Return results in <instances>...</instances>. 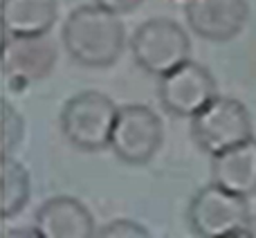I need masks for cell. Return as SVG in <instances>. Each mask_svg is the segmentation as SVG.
<instances>
[{
	"instance_id": "cell-5",
	"label": "cell",
	"mask_w": 256,
	"mask_h": 238,
	"mask_svg": "<svg viewBox=\"0 0 256 238\" xmlns=\"http://www.w3.org/2000/svg\"><path fill=\"white\" fill-rule=\"evenodd\" d=\"M252 117L248 108L232 97H216L191 117V137L209 155L222 153L252 140Z\"/></svg>"
},
{
	"instance_id": "cell-11",
	"label": "cell",
	"mask_w": 256,
	"mask_h": 238,
	"mask_svg": "<svg viewBox=\"0 0 256 238\" xmlns=\"http://www.w3.org/2000/svg\"><path fill=\"white\" fill-rule=\"evenodd\" d=\"M212 178L216 184L240 196L256 194V140L236 144L212 155Z\"/></svg>"
},
{
	"instance_id": "cell-14",
	"label": "cell",
	"mask_w": 256,
	"mask_h": 238,
	"mask_svg": "<svg viewBox=\"0 0 256 238\" xmlns=\"http://www.w3.org/2000/svg\"><path fill=\"white\" fill-rule=\"evenodd\" d=\"M25 135V122L18 115V110L9 102H2L0 110V153L12 155L20 146Z\"/></svg>"
},
{
	"instance_id": "cell-8",
	"label": "cell",
	"mask_w": 256,
	"mask_h": 238,
	"mask_svg": "<svg viewBox=\"0 0 256 238\" xmlns=\"http://www.w3.org/2000/svg\"><path fill=\"white\" fill-rule=\"evenodd\" d=\"M56 45L48 34L4 36L2 34V72L14 86L40 81L56 66Z\"/></svg>"
},
{
	"instance_id": "cell-1",
	"label": "cell",
	"mask_w": 256,
	"mask_h": 238,
	"mask_svg": "<svg viewBox=\"0 0 256 238\" xmlns=\"http://www.w3.org/2000/svg\"><path fill=\"white\" fill-rule=\"evenodd\" d=\"M61 40L72 61L84 68H108L120 61L126 45L124 22L102 4H81L66 18Z\"/></svg>"
},
{
	"instance_id": "cell-4",
	"label": "cell",
	"mask_w": 256,
	"mask_h": 238,
	"mask_svg": "<svg viewBox=\"0 0 256 238\" xmlns=\"http://www.w3.org/2000/svg\"><path fill=\"white\" fill-rule=\"evenodd\" d=\"M135 63L153 76H162L189 61L191 40L171 18H150L142 22L130 38Z\"/></svg>"
},
{
	"instance_id": "cell-15",
	"label": "cell",
	"mask_w": 256,
	"mask_h": 238,
	"mask_svg": "<svg viewBox=\"0 0 256 238\" xmlns=\"http://www.w3.org/2000/svg\"><path fill=\"white\" fill-rule=\"evenodd\" d=\"M97 236H108V238H122V236H150V232L144 225L128 218H117V220L106 222L104 227L97 230Z\"/></svg>"
},
{
	"instance_id": "cell-16",
	"label": "cell",
	"mask_w": 256,
	"mask_h": 238,
	"mask_svg": "<svg viewBox=\"0 0 256 238\" xmlns=\"http://www.w3.org/2000/svg\"><path fill=\"white\" fill-rule=\"evenodd\" d=\"M97 4H102L104 9H108V12H112V14H130V12H135L137 7H140L144 0H94Z\"/></svg>"
},
{
	"instance_id": "cell-6",
	"label": "cell",
	"mask_w": 256,
	"mask_h": 238,
	"mask_svg": "<svg viewBox=\"0 0 256 238\" xmlns=\"http://www.w3.org/2000/svg\"><path fill=\"white\" fill-rule=\"evenodd\" d=\"M164 142V128L160 117L142 104H128L120 108L112 128L110 150L115 158L130 166L148 164Z\"/></svg>"
},
{
	"instance_id": "cell-2",
	"label": "cell",
	"mask_w": 256,
	"mask_h": 238,
	"mask_svg": "<svg viewBox=\"0 0 256 238\" xmlns=\"http://www.w3.org/2000/svg\"><path fill=\"white\" fill-rule=\"evenodd\" d=\"M120 108L106 94L86 90L68 99L61 110V132L70 146L86 153L110 148L112 128Z\"/></svg>"
},
{
	"instance_id": "cell-10",
	"label": "cell",
	"mask_w": 256,
	"mask_h": 238,
	"mask_svg": "<svg viewBox=\"0 0 256 238\" xmlns=\"http://www.w3.org/2000/svg\"><path fill=\"white\" fill-rule=\"evenodd\" d=\"M40 238H88L97 236L92 214L81 200L56 196L45 200L34 218Z\"/></svg>"
},
{
	"instance_id": "cell-12",
	"label": "cell",
	"mask_w": 256,
	"mask_h": 238,
	"mask_svg": "<svg viewBox=\"0 0 256 238\" xmlns=\"http://www.w3.org/2000/svg\"><path fill=\"white\" fill-rule=\"evenodd\" d=\"M58 16L56 0H2V34H48Z\"/></svg>"
},
{
	"instance_id": "cell-9",
	"label": "cell",
	"mask_w": 256,
	"mask_h": 238,
	"mask_svg": "<svg viewBox=\"0 0 256 238\" xmlns=\"http://www.w3.org/2000/svg\"><path fill=\"white\" fill-rule=\"evenodd\" d=\"M184 16L196 36L212 43L232 40L250 20L248 0H186Z\"/></svg>"
},
{
	"instance_id": "cell-17",
	"label": "cell",
	"mask_w": 256,
	"mask_h": 238,
	"mask_svg": "<svg viewBox=\"0 0 256 238\" xmlns=\"http://www.w3.org/2000/svg\"><path fill=\"white\" fill-rule=\"evenodd\" d=\"M245 236L256 238V214H254V216H250V222H248V230H245Z\"/></svg>"
},
{
	"instance_id": "cell-3",
	"label": "cell",
	"mask_w": 256,
	"mask_h": 238,
	"mask_svg": "<svg viewBox=\"0 0 256 238\" xmlns=\"http://www.w3.org/2000/svg\"><path fill=\"white\" fill-rule=\"evenodd\" d=\"M186 220L196 236L220 238L245 236L250 222V207L245 196L234 194L220 184H207L191 198Z\"/></svg>"
},
{
	"instance_id": "cell-7",
	"label": "cell",
	"mask_w": 256,
	"mask_h": 238,
	"mask_svg": "<svg viewBox=\"0 0 256 238\" xmlns=\"http://www.w3.org/2000/svg\"><path fill=\"white\" fill-rule=\"evenodd\" d=\"M218 97L212 72L194 61H184L171 72L160 76L158 99L168 115L194 117Z\"/></svg>"
},
{
	"instance_id": "cell-13",
	"label": "cell",
	"mask_w": 256,
	"mask_h": 238,
	"mask_svg": "<svg viewBox=\"0 0 256 238\" xmlns=\"http://www.w3.org/2000/svg\"><path fill=\"white\" fill-rule=\"evenodd\" d=\"M30 173L18 160L12 155H2L0 160V216L2 220H9L16 214L25 209L30 202Z\"/></svg>"
}]
</instances>
